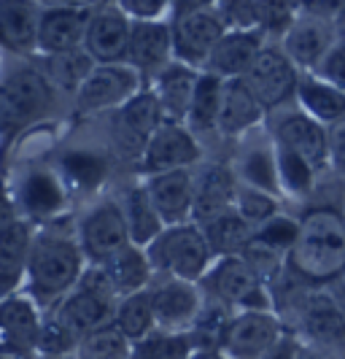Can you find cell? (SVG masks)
<instances>
[{"label": "cell", "instance_id": "6da1fadb", "mask_svg": "<svg viewBox=\"0 0 345 359\" xmlns=\"http://www.w3.org/2000/svg\"><path fill=\"white\" fill-rule=\"evenodd\" d=\"M291 265L300 276L329 278L345 270V227L335 211H313L300 227L291 249Z\"/></svg>", "mask_w": 345, "mask_h": 359}, {"label": "cell", "instance_id": "7a4b0ae2", "mask_svg": "<svg viewBox=\"0 0 345 359\" xmlns=\"http://www.w3.org/2000/svg\"><path fill=\"white\" fill-rule=\"evenodd\" d=\"M148 262L154 270H162L170 278L195 284L205 276L211 262V246L205 241L200 227L181 224V227H167L148 249Z\"/></svg>", "mask_w": 345, "mask_h": 359}, {"label": "cell", "instance_id": "3957f363", "mask_svg": "<svg viewBox=\"0 0 345 359\" xmlns=\"http://www.w3.org/2000/svg\"><path fill=\"white\" fill-rule=\"evenodd\" d=\"M81 249L65 241V238H38L33 241V252L27 262V276H30V289L36 297L49 300L71 289L81 278Z\"/></svg>", "mask_w": 345, "mask_h": 359}, {"label": "cell", "instance_id": "277c9868", "mask_svg": "<svg viewBox=\"0 0 345 359\" xmlns=\"http://www.w3.org/2000/svg\"><path fill=\"white\" fill-rule=\"evenodd\" d=\"M243 81L254 92V97L262 103V108L281 106L300 87L297 65L278 46H265L254 60V65L248 68V73L243 76Z\"/></svg>", "mask_w": 345, "mask_h": 359}, {"label": "cell", "instance_id": "5b68a950", "mask_svg": "<svg viewBox=\"0 0 345 359\" xmlns=\"http://www.w3.org/2000/svg\"><path fill=\"white\" fill-rule=\"evenodd\" d=\"M162 127V108L154 92H141L113 116V141L125 157H143L146 146Z\"/></svg>", "mask_w": 345, "mask_h": 359}, {"label": "cell", "instance_id": "8992f818", "mask_svg": "<svg viewBox=\"0 0 345 359\" xmlns=\"http://www.w3.org/2000/svg\"><path fill=\"white\" fill-rule=\"evenodd\" d=\"M224 33V22L213 11H205V6L195 11H178V19L173 25V52L189 68L208 65Z\"/></svg>", "mask_w": 345, "mask_h": 359}, {"label": "cell", "instance_id": "52a82bcc", "mask_svg": "<svg viewBox=\"0 0 345 359\" xmlns=\"http://www.w3.org/2000/svg\"><path fill=\"white\" fill-rule=\"evenodd\" d=\"M205 284L211 294H216L221 303H232L246 311H265L270 308V300L262 289V281L248 268L243 257H224L216 268L205 276Z\"/></svg>", "mask_w": 345, "mask_h": 359}, {"label": "cell", "instance_id": "ba28073f", "mask_svg": "<svg viewBox=\"0 0 345 359\" xmlns=\"http://www.w3.org/2000/svg\"><path fill=\"white\" fill-rule=\"evenodd\" d=\"M138 92V73L132 65H97L92 76L76 92V103L81 111L125 106Z\"/></svg>", "mask_w": 345, "mask_h": 359}, {"label": "cell", "instance_id": "9c48e42d", "mask_svg": "<svg viewBox=\"0 0 345 359\" xmlns=\"http://www.w3.org/2000/svg\"><path fill=\"white\" fill-rule=\"evenodd\" d=\"M281 341V324L267 311H246L235 319H230L221 348L237 359L265 357L275 343Z\"/></svg>", "mask_w": 345, "mask_h": 359}, {"label": "cell", "instance_id": "30bf717a", "mask_svg": "<svg viewBox=\"0 0 345 359\" xmlns=\"http://www.w3.org/2000/svg\"><path fill=\"white\" fill-rule=\"evenodd\" d=\"M129 243V230L125 211L113 203L94 208L81 222V252L90 257L94 265L108 262L116 252H122Z\"/></svg>", "mask_w": 345, "mask_h": 359}, {"label": "cell", "instance_id": "8fae6325", "mask_svg": "<svg viewBox=\"0 0 345 359\" xmlns=\"http://www.w3.org/2000/svg\"><path fill=\"white\" fill-rule=\"evenodd\" d=\"M143 170L151 176L170 170H189L192 162L200 160V146L195 144L192 133L176 122H162L143 151Z\"/></svg>", "mask_w": 345, "mask_h": 359}, {"label": "cell", "instance_id": "7c38bea8", "mask_svg": "<svg viewBox=\"0 0 345 359\" xmlns=\"http://www.w3.org/2000/svg\"><path fill=\"white\" fill-rule=\"evenodd\" d=\"M49 100L46 81L30 68L14 71L0 84V125H22Z\"/></svg>", "mask_w": 345, "mask_h": 359}, {"label": "cell", "instance_id": "4fadbf2b", "mask_svg": "<svg viewBox=\"0 0 345 359\" xmlns=\"http://www.w3.org/2000/svg\"><path fill=\"white\" fill-rule=\"evenodd\" d=\"M92 14L87 8H76V6H59L46 11L38 19V46L43 52L65 54L81 49V43H87Z\"/></svg>", "mask_w": 345, "mask_h": 359}, {"label": "cell", "instance_id": "5bb4252c", "mask_svg": "<svg viewBox=\"0 0 345 359\" xmlns=\"http://www.w3.org/2000/svg\"><path fill=\"white\" fill-rule=\"evenodd\" d=\"M300 322L305 335L318 348L345 351V308L332 294H310L300 308Z\"/></svg>", "mask_w": 345, "mask_h": 359}, {"label": "cell", "instance_id": "9a60e30c", "mask_svg": "<svg viewBox=\"0 0 345 359\" xmlns=\"http://www.w3.org/2000/svg\"><path fill=\"white\" fill-rule=\"evenodd\" d=\"M41 322L36 308L24 297H8L0 303V354L8 359L36 351Z\"/></svg>", "mask_w": 345, "mask_h": 359}, {"label": "cell", "instance_id": "2e32d148", "mask_svg": "<svg viewBox=\"0 0 345 359\" xmlns=\"http://www.w3.org/2000/svg\"><path fill=\"white\" fill-rule=\"evenodd\" d=\"M146 189H148V198L164 224L181 227L186 219H192L195 179L189 170H170V173L151 176Z\"/></svg>", "mask_w": 345, "mask_h": 359}, {"label": "cell", "instance_id": "e0dca14e", "mask_svg": "<svg viewBox=\"0 0 345 359\" xmlns=\"http://www.w3.org/2000/svg\"><path fill=\"white\" fill-rule=\"evenodd\" d=\"M275 135H278V146L300 154L313 168L329 160V133L321 122H316L308 114H286L278 122Z\"/></svg>", "mask_w": 345, "mask_h": 359}, {"label": "cell", "instance_id": "ac0fdd59", "mask_svg": "<svg viewBox=\"0 0 345 359\" xmlns=\"http://www.w3.org/2000/svg\"><path fill=\"white\" fill-rule=\"evenodd\" d=\"M129 33L132 25L125 11H100L90 22L87 33V52L100 65H119V60H127Z\"/></svg>", "mask_w": 345, "mask_h": 359}, {"label": "cell", "instance_id": "d6986e66", "mask_svg": "<svg viewBox=\"0 0 345 359\" xmlns=\"http://www.w3.org/2000/svg\"><path fill=\"white\" fill-rule=\"evenodd\" d=\"M265 46L259 30H230L216 43V49L208 60V73H213L218 79H243L248 68L254 65Z\"/></svg>", "mask_w": 345, "mask_h": 359}, {"label": "cell", "instance_id": "ffe728a7", "mask_svg": "<svg viewBox=\"0 0 345 359\" xmlns=\"http://www.w3.org/2000/svg\"><path fill=\"white\" fill-rule=\"evenodd\" d=\"M332 46H335L332 30L321 17L294 19V25L286 30V41H283L286 57L300 68H318Z\"/></svg>", "mask_w": 345, "mask_h": 359}, {"label": "cell", "instance_id": "44dd1931", "mask_svg": "<svg viewBox=\"0 0 345 359\" xmlns=\"http://www.w3.org/2000/svg\"><path fill=\"white\" fill-rule=\"evenodd\" d=\"M237 187L232 173L224 165L205 168L200 179H195V203H192V219L208 224L216 216L227 214L230 205L235 203Z\"/></svg>", "mask_w": 345, "mask_h": 359}, {"label": "cell", "instance_id": "7402d4cb", "mask_svg": "<svg viewBox=\"0 0 345 359\" xmlns=\"http://www.w3.org/2000/svg\"><path fill=\"white\" fill-rule=\"evenodd\" d=\"M30 252H33V238L24 222H14L11 227L0 230V303L14 297L11 292H17L27 270Z\"/></svg>", "mask_w": 345, "mask_h": 359}, {"label": "cell", "instance_id": "603a6c76", "mask_svg": "<svg viewBox=\"0 0 345 359\" xmlns=\"http://www.w3.org/2000/svg\"><path fill=\"white\" fill-rule=\"evenodd\" d=\"M262 103L248 90L243 79H227L221 92V111H218V130L224 135H240L262 119Z\"/></svg>", "mask_w": 345, "mask_h": 359}, {"label": "cell", "instance_id": "cb8c5ba5", "mask_svg": "<svg viewBox=\"0 0 345 359\" xmlns=\"http://www.w3.org/2000/svg\"><path fill=\"white\" fill-rule=\"evenodd\" d=\"M151 303L157 322L164 327H183V324L195 322L200 313V294L195 284L170 278L151 292Z\"/></svg>", "mask_w": 345, "mask_h": 359}, {"label": "cell", "instance_id": "d4e9b609", "mask_svg": "<svg viewBox=\"0 0 345 359\" xmlns=\"http://www.w3.org/2000/svg\"><path fill=\"white\" fill-rule=\"evenodd\" d=\"M197 81L200 76L195 73V68L183 65V62H173L160 73V81H157V100L162 114L173 116V122L178 125V119L189 116V108L195 100V90H197Z\"/></svg>", "mask_w": 345, "mask_h": 359}, {"label": "cell", "instance_id": "484cf974", "mask_svg": "<svg viewBox=\"0 0 345 359\" xmlns=\"http://www.w3.org/2000/svg\"><path fill=\"white\" fill-rule=\"evenodd\" d=\"M57 322L62 324L68 332H71L76 341H84L87 335L108 327L111 319V306L92 297L87 292H73L71 297L59 306L55 316Z\"/></svg>", "mask_w": 345, "mask_h": 359}, {"label": "cell", "instance_id": "4316f807", "mask_svg": "<svg viewBox=\"0 0 345 359\" xmlns=\"http://www.w3.org/2000/svg\"><path fill=\"white\" fill-rule=\"evenodd\" d=\"M173 52V30L162 22H132L127 60L132 68H157Z\"/></svg>", "mask_w": 345, "mask_h": 359}, {"label": "cell", "instance_id": "83f0119b", "mask_svg": "<svg viewBox=\"0 0 345 359\" xmlns=\"http://www.w3.org/2000/svg\"><path fill=\"white\" fill-rule=\"evenodd\" d=\"M297 97L305 108V114L313 116L321 125H340L345 122V92L327 84L318 76H305L300 79Z\"/></svg>", "mask_w": 345, "mask_h": 359}, {"label": "cell", "instance_id": "f1b7e54d", "mask_svg": "<svg viewBox=\"0 0 345 359\" xmlns=\"http://www.w3.org/2000/svg\"><path fill=\"white\" fill-rule=\"evenodd\" d=\"M57 168H59L62 187L78 195L94 192L108 176V162L94 151H68L59 157Z\"/></svg>", "mask_w": 345, "mask_h": 359}, {"label": "cell", "instance_id": "f546056e", "mask_svg": "<svg viewBox=\"0 0 345 359\" xmlns=\"http://www.w3.org/2000/svg\"><path fill=\"white\" fill-rule=\"evenodd\" d=\"M125 219H127L129 243L138 246V249L151 246L167 230L164 222L160 219V214H157L151 198H148L146 187H138V189H129L127 192V198H125Z\"/></svg>", "mask_w": 345, "mask_h": 359}, {"label": "cell", "instance_id": "4dcf8cb0", "mask_svg": "<svg viewBox=\"0 0 345 359\" xmlns=\"http://www.w3.org/2000/svg\"><path fill=\"white\" fill-rule=\"evenodd\" d=\"M19 198L24 211L36 219H49V216L59 214L65 208V187L62 181L52 176V173H30L22 181Z\"/></svg>", "mask_w": 345, "mask_h": 359}, {"label": "cell", "instance_id": "1f68e13d", "mask_svg": "<svg viewBox=\"0 0 345 359\" xmlns=\"http://www.w3.org/2000/svg\"><path fill=\"white\" fill-rule=\"evenodd\" d=\"M202 235L211 246V252L224 257H240L246 252V246L251 243V224L237 214V211H227V214L216 216L213 222L202 224Z\"/></svg>", "mask_w": 345, "mask_h": 359}, {"label": "cell", "instance_id": "d6a6232c", "mask_svg": "<svg viewBox=\"0 0 345 359\" xmlns=\"http://www.w3.org/2000/svg\"><path fill=\"white\" fill-rule=\"evenodd\" d=\"M108 276L113 278V284L119 289V294H138L143 292L148 278H151V262H148V254L138 246L127 243L122 252H116L108 262H103Z\"/></svg>", "mask_w": 345, "mask_h": 359}, {"label": "cell", "instance_id": "836d02e7", "mask_svg": "<svg viewBox=\"0 0 345 359\" xmlns=\"http://www.w3.org/2000/svg\"><path fill=\"white\" fill-rule=\"evenodd\" d=\"M113 324L122 330V335L129 343H138L151 335L154 324H157V313H154V303H151V292H138L125 297L119 308H116V319Z\"/></svg>", "mask_w": 345, "mask_h": 359}, {"label": "cell", "instance_id": "e575fe53", "mask_svg": "<svg viewBox=\"0 0 345 359\" xmlns=\"http://www.w3.org/2000/svg\"><path fill=\"white\" fill-rule=\"evenodd\" d=\"M0 41L11 49H30L38 43V19L30 6L0 3Z\"/></svg>", "mask_w": 345, "mask_h": 359}, {"label": "cell", "instance_id": "d590c367", "mask_svg": "<svg viewBox=\"0 0 345 359\" xmlns=\"http://www.w3.org/2000/svg\"><path fill=\"white\" fill-rule=\"evenodd\" d=\"M221 92H224V79L213 73H202L195 90V100L189 108L186 122L195 130H211L218 125V111H221Z\"/></svg>", "mask_w": 345, "mask_h": 359}, {"label": "cell", "instance_id": "8d00e7d4", "mask_svg": "<svg viewBox=\"0 0 345 359\" xmlns=\"http://www.w3.org/2000/svg\"><path fill=\"white\" fill-rule=\"evenodd\" d=\"M49 76L55 79L59 87L65 90H81V84L92 76V71L97 68L94 60L90 57L87 49H76V52H65V54H52L49 62Z\"/></svg>", "mask_w": 345, "mask_h": 359}, {"label": "cell", "instance_id": "74e56055", "mask_svg": "<svg viewBox=\"0 0 345 359\" xmlns=\"http://www.w3.org/2000/svg\"><path fill=\"white\" fill-rule=\"evenodd\" d=\"M78 354L81 359H129L132 348L127 338L122 335V330L116 324H108L78 343Z\"/></svg>", "mask_w": 345, "mask_h": 359}, {"label": "cell", "instance_id": "f35d334b", "mask_svg": "<svg viewBox=\"0 0 345 359\" xmlns=\"http://www.w3.org/2000/svg\"><path fill=\"white\" fill-rule=\"evenodd\" d=\"M192 348L189 335H148L132 346L129 359H192Z\"/></svg>", "mask_w": 345, "mask_h": 359}, {"label": "cell", "instance_id": "ab89813d", "mask_svg": "<svg viewBox=\"0 0 345 359\" xmlns=\"http://www.w3.org/2000/svg\"><path fill=\"white\" fill-rule=\"evenodd\" d=\"M275 160H278V179L289 189L291 195H305L313 187V165L305 162L300 154H294L283 146H275Z\"/></svg>", "mask_w": 345, "mask_h": 359}, {"label": "cell", "instance_id": "60d3db41", "mask_svg": "<svg viewBox=\"0 0 345 359\" xmlns=\"http://www.w3.org/2000/svg\"><path fill=\"white\" fill-rule=\"evenodd\" d=\"M243 179L246 187H254L262 189L267 195L278 192V160H275L273 151L267 149H254L248 151V157L243 160Z\"/></svg>", "mask_w": 345, "mask_h": 359}, {"label": "cell", "instance_id": "b9f144b4", "mask_svg": "<svg viewBox=\"0 0 345 359\" xmlns=\"http://www.w3.org/2000/svg\"><path fill=\"white\" fill-rule=\"evenodd\" d=\"M235 208H237V214L243 216L248 224H251V222L265 224V222H270L275 216L278 203H275L273 195H267V192H262V189L240 187L235 195Z\"/></svg>", "mask_w": 345, "mask_h": 359}, {"label": "cell", "instance_id": "7bdbcfd3", "mask_svg": "<svg viewBox=\"0 0 345 359\" xmlns=\"http://www.w3.org/2000/svg\"><path fill=\"white\" fill-rule=\"evenodd\" d=\"M240 257L248 262V268L254 270L259 281H273V278H278L281 262H283V252H278L270 243L259 241L256 235L251 238V243L246 246V252L240 254Z\"/></svg>", "mask_w": 345, "mask_h": 359}, {"label": "cell", "instance_id": "ee69618b", "mask_svg": "<svg viewBox=\"0 0 345 359\" xmlns=\"http://www.w3.org/2000/svg\"><path fill=\"white\" fill-rule=\"evenodd\" d=\"M76 338L71 332L57 322V319H49L46 324H41V335H38V346L36 351H41L46 359H62L65 354H71L76 348Z\"/></svg>", "mask_w": 345, "mask_h": 359}, {"label": "cell", "instance_id": "f6af8a7d", "mask_svg": "<svg viewBox=\"0 0 345 359\" xmlns=\"http://www.w3.org/2000/svg\"><path fill=\"white\" fill-rule=\"evenodd\" d=\"M300 227H302V224H297L294 219L273 216L270 222H265V224L259 227L256 238L265 241V243H270L278 252H286V249H294V243H297V238H300Z\"/></svg>", "mask_w": 345, "mask_h": 359}, {"label": "cell", "instance_id": "bcb514c9", "mask_svg": "<svg viewBox=\"0 0 345 359\" xmlns=\"http://www.w3.org/2000/svg\"><path fill=\"white\" fill-rule=\"evenodd\" d=\"M78 292H87L92 297L108 303V306H113V300L119 294V289H116L113 278L108 276L106 265H92V268L84 270L81 278H78Z\"/></svg>", "mask_w": 345, "mask_h": 359}, {"label": "cell", "instance_id": "7dc6e473", "mask_svg": "<svg viewBox=\"0 0 345 359\" xmlns=\"http://www.w3.org/2000/svg\"><path fill=\"white\" fill-rule=\"evenodd\" d=\"M318 79H324L327 84L345 92V46L343 43H335V46L329 49L327 57L321 60V65H318Z\"/></svg>", "mask_w": 345, "mask_h": 359}, {"label": "cell", "instance_id": "c3c4849f", "mask_svg": "<svg viewBox=\"0 0 345 359\" xmlns=\"http://www.w3.org/2000/svg\"><path fill=\"white\" fill-rule=\"evenodd\" d=\"M256 14H259V33L262 30H289L294 25L289 3H256Z\"/></svg>", "mask_w": 345, "mask_h": 359}, {"label": "cell", "instance_id": "681fc988", "mask_svg": "<svg viewBox=\"0 0 345 359\" xmlns=\"http://www.w3.org/2000/svg\"><path fill=\"white\" fill-rule=\"evenodd\" d=\"M122 8L127 17H135L138 22H157V17L167 8V3L162 0H125Z\"/></svg>", "mask_w": 345, "mask_h": 359}, {"label": "cell", "instance_id": "f907efd6", "mask_svg": "<svg viewBox=\"0 0 345 359\" xmlns=\"http://www.w3.org/2000/svg\"><path fill=\"white\" fill-rule=\"evenodd\" d=\"M329 160L340 173H345V122L329 130Z\"/></svg>", "mask_w": 345, "mask_h": 359}, {"label": "cell", "instance_id": "816d5d0a", "mask_svg": "<svg viewBox=\"0 0 345 359\" xmlns=\"http://www.w3.org/2000/svg\"><path fill=\"white\" fill-rule=\"evenodd\" d=\"M262 359H297V346L289 338H281Z\"/></svg>", "mask_w": 345, "mask_h": 359}, {"label": "cell", "instance_id": "f5cc1de1", "mask_svg": "<svg viewBox=\"0 0 345 359\" xmlns=\"http://www.w3.org/2000/svg\"><path fill=\"white\" fill-rule=\"evenodd\" d=\"M14 222H19L17 214H14V205H11V200L6 198V192L0 189V230L11 227Z\"/></svg>", "mask_w": 345, "mask_h": 359}, {"label": "cell", "instance_id": "db71d44e", "mask_svg": "<svg viewBox=\"0 0 345 359\" xmlns=\"http://www.w3.org/2000/svg\"><path fill=\"white\" fill-rule=\"evenodd\" d=\"M297 359H335V354L318 346H305V348H297Z\"/></svg>", "mask_w": 345, "mask_h": 359}, {"label": "cell", "instance_id": "11a10c76", "mask_svg": "<svg viewBox=\"0 0 345 359\" xmlns=\"http://www.w3.org/2000/svg\"><path fill=\"white\" fill-rule=\"evenodd\" d=\"M332 297H335V300L345 308V273L337 278V284H335V294H332Z\"/></svg>", "mask_w": 345, "mask_h": 359}, {"label": "cell", "instance_id": "9f6ffc18", "mask_svg": "<svg viewBox=\"0 0 345 359\" xmlns=\"http://www.w3.org/2000/svg\"><path fill=\"white\" fill-rule=\"evenodd\" d=\"M337 30H340V43L345 46V6L340 11V17H337Z\"/></svg>", "mask_w": 345, "mask_h": 359}, {"label": "cell", "instance_id": "6f0895ef", "mask_svg": "<svg viewBox=\"0 0 345 359\" xmlns=\"http://www.w3.org/2000/svg\"><path fill=\"white\" fill-rule=\"evenodd\" d=\"M192 359H224V357L216 354V351H200V354H195Z\"/></svg>", "mask_w": 345, "mask_h": 359}, {"label": "cell", "instance_id": "680465c9", "mask_svg": "<svg viewBox=\"0 0 345 359\" xmlns=\"http://www.w3.org/2000/svg\"><path fill=\"white\" fill-rule=\"evenodd\" d=\"M343 227H345V214H343Z\"/></svg>", "mask_w": 345, "mask_h": 359}, {"label": "cell", "instance_id": "91938a15", "mask_svg": "<svg viewBox=\"0 0 345 359\" xmlns=\"http://www.w3.org/2000/svg\"><path fill=\"white\" fill-rule=\"evenodd\" d=\"M0 359H8V357H3V354H0Z\"/></svg>", "mask_w": 345, "mask_h": 359}, {"label": "cell", "instance_id": "94428289", "mask_svg": "<svg viewBox=\"0 0 345 359\" xmlns=\"http://www.w3.org/2000/svg\"><path fill=\"white\" fill-rule=\"evenodd\" d=\"M62 359H71V357H62Z\"/></svg>", "mask_w": 345, "mask_h": 359}]
</instances>
